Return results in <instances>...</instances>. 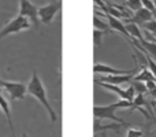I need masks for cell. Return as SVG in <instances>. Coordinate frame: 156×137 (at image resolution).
Here are the masks:
<instances>
[{
	"instance_id": "9a60e30c",
	"label": "cell",
	"mask_w": 156,
	"mask_h": 137,
	"mask_svg": "<svg viewBox=\"0 0 156 137\" xmlns=\"http://www.w3.org/2000/svg\"><path fill=\"white\" fill-rule=\"evenodd\" d=\"M121 126H122L121 124H116V125H114V124H111V125H100L99 122H97V119H96V121H94V133H97L99 130L100 132H104V130H107V129L118 130Z\"/></svg>"
},
{
	"instance_id": "e0dca14e",
	"label": "cell",
	"mask_w": 156,
	"mask_h": 137,
	"mask_svg": "<svg viewBox=\"0 0 156 137\" xmlns=\"http://www.w3.org/2000/svg\"><path fill=\"white\" fill-rule=\"evenodd\" d=\"M140 45H143L144 48L152 55V56L156 58V43H154V41H148V40L144 38V40L140 43Z\"/></svg>"
},
{
	"instance_id": "5bb4252c",
	"label": "cell",
	"mask_w": 156,
	"mask_h": 137,
	"mask_svg": "<svg viewBox=\"0 0 156 137\" xmlns=\"http://www.w3.org/2000/svg\"><path fill=\"white\" fill-rule=\"evenodd\" d=\"M133 81H155V77H154V74H152L151 71H149V69H144L141 73H138L136 77H133Z\"/></svg>"
},
{
	"instance_id": "277c9868",
	"label": "cell",
	"mask_w": 156,
	"mask_h": 137,
	"mask_svg": "<svg viewBox=\"0 0 156 137\" xmlns=\"http://www.w3.org/2000/svg\"><path fill=\"white\" fill-rule=\"evenodd\" d=\"M0 86L4 91H7L10 100H21L25 97V95L27 93V85H25L23 82H16V81H5L0 78Z\"/></svg>"
},
{
	"instance_id": "2e32d148",
	"label": "cell",
	"mask_w": 156,
	"mask_h": 137,
	"mask_svg": "<svg viewBox=\"0 0 156 137\" xmlns=\"http://www.w3.org/2000/svg\"><path fill=\"white\" fill-rule=\"evenodd\" d=\"M93 26H94V29L101 30V32H104V33L110 32V25L105 23V22H103V21H100L97 15L93 16Z\"/></svg>"
},
{
	"instance_id": "d6986e66",
	"label": "cell",
	"mask_w": 156,
	"mask_h": 137,
	"mask_svg": "<svg viewBox=\"0 0 156 137\" xmlns=\"http://www.w3.org/2000/svg\"><path fill=\"white\" fill-rule=\"evenodd\" d=\"M130 85L133 86V88L136 89V92H138V93L144 95L145 92H148V88H147V85L143 82V81H130Z\"/></svg>"
},
{
	"instance_id": "83f0119b",
	"label": "cell",
	"mask_w": 156,
	"mask_h": 137,
	"mask_svg": "<svg viewBox=\"0 0 156 137\" xmlns=\"http://www.w3.org/2000/svg\"><path fill=\"white\" fill-rule=\"evenodd\" d=\"M152 106H154V107H156V100H154V102H152Z\"/></svg>"
},
{
	"instance_id": "44dd1931",
	"label": "cell",
	"mask_w": 156,
	"mask_h": 137,
	"mask_svg": "<svg viewBox=\"0 0 156 137\" xmlns=\"http://www.w3.org/2000/svg\"><path fill=\"white\" fill-rule=\"evenodd\" d=\"M125 5L129 7L132 11H137V10H140V8L143 7L141 0H125Z\"/></svg>"
},
{
	"instance_id": "ba28073f",
	"label": "cell",
	"mask_w": 156,
	"mask_h": 137,
	"mask_svg": "<svg viewBox=\"0 0 156 137\" xmlns=\"http://www.w3.org/2000/svg\"><path fill=\"white\" fill-rule=\"evenodd\" d=\"M93 71L100 73V74H104V75H123V74H136L137 69L121 70V69L111 67V66L104 65V63H96V65L93 66Z\"/></svg>"
},
{
	"instance_id": "f1b7e54d",
	"label": "cell",
	"mask_w": 156,
	"mask_h": 137,
	"mask_svg": "<svg viewBox=\"0 0 156 137\" xmlns=\"http://www.w3.org/2000/svg\"><path fill=\"white\" fill-rule=\"evenodd\" d=\"M154 2V5H155V10H156V0H152Z\"/></svg>"
},
{
	"instance_id": "4316f807",
	"label": "cell",
	"mask_w": 156,
	"mask_h": 137,
	"mask_svg": "<svg viewBox=\"0 0 156 137\" xmlns=\"http://www.w3.org/2000/svg\"><path fill=\"white\" fill-rule=\"evenodd\" d=\"M100 135H101V137H108V136H107V133H104V132H101Z\"/></svg>"
},
{
	"instance_id": "603a6c76",
	"label": "cell",
	"mask_w": 156,
	"mask_h": 137,
	"mask_svg": "<svg viewBox=\"0 0 156 137\" xmlns=\"http://www.w3.org/2000/svg\"><path fill=\"white\" fill-rule=\"evenodd\" d=\"M144 132L141 129H137V128H132L129 126L127 128V132H126V137H143Z\"/></svg>"
},
{
	"instance_id": "f546056e",
	"label": "cell",
	"mask_w": 156,
	"mask_h": 137,
	"mask_svg": "<svg viewBox=\"0 0 156 137\" xmlns=\"http://www.w3.org/2000/svg\"><path fill=\"white\" fill-rule=\"evenodd\" d=\"M0 95H2V86H0Z\"/></svg>"
},
{
	"instance_id": "30bf717a",
	"label": "cell",
	"mask_w": 156,
	"mask_h": 137,
	"mask_svg": "<svg viewBox=\"0 0 156 137\" xmlns=\"http://www.w3.org/2000/svg\"><path fill=\"white\" fill-rule=\"evenodd\" d=\"M104 15L107 16L108 25H110V29L111 30H116V32L122 33L125 37H130L129 33H127V30H126V26H125V23L121 21V19L115 18V16H112V15H108V14H104Z\"/></svg>"
},
{
	"instance_id": "52a82bcc",
	"label": "cell",
	"mask_w": 156,
	"mask_h": 137,
	"mask_svg": "<svg viewBox=\"0 0 156 137\" xmlns=\"http://www.w3.org/2000/svg\"><path fill=\"white\" fill-rule=\"evenodd\" d=\"M151 19H154V14L151 13L149 10H147V8L141 7L140 10L134 11V14H133L130 18L127 19H123L126 23H134V25H141L143 26L144 23H147V22H149Z\"/></svg>"
},
{
	"instance_id": "9c48e42d",
	"label": "cell",
	"mask_w": 156,
	"mask_h": 137,
	"mask_svg": "<svg viewBox=\"0 0 156 137\" xmlns=\"http://www.w3.org/2000/svg\"><path fill=\"white\" fill-rule=\"evenodd\" d=\"M134 74H123V75H104L100 78V82H107L114 84V85H119V84H126L133 80Z\"/></svg>"
},
{
	"instance_id": "4fadbf2b",
	"label": "cell",
	"mask_w": 156,
	"mask_h": 137,
	"mask_svg": "<svg viewBox=\"0 0 156 137\" xmlns=\"http://www.w3.org/2000/svg\"><path fill=\"white\" fill-rule=\"evenodd\" d=\"M125 26H126L127 33H129V36L133 38V40H137V41H140V43L144 40L143 34H141V30H140V27H138L137 25H134V23H125Z\"/></svg>"
},
{
	"instance_id": "8fae6325",
	"label": "cell",
	"mask_w": 156,
	"mask_h": 137,
	"mask_svg": "<svg viewBox=\"0 0 156 137\" xmlns=\"http://www.w3.org/2000/svg\"><path fill=\"white\" fill-rule=\"evenodd\" d=\"M0 110L3 111V114L5 115L7 118V124L8 128H10V132L11 136L15 137V132H14V125H12V119H11V110H10V103L5 100V97L3 95H0Z\"/></svg>"
},
{
	"instance_id": "ac0fdd59",
	"label": "cell",
	"mask_w": 156,
	"mask_h": 137,
	"mask_svg": "<svg viewBox=\"0 0 156 137\" xmlns=\"http://www.w3.org/2000/svg\"><path fill=\"white\" fill-rule=\"evenodd\" d=\"M105 33L101 32V30H97L93 29V44H94V48H100L103 44V36Z\"/></svg>"
},
{
	"instance_id": "7402d4cb",
	"label": "cell",
	"mask_w": 156,
	"mask_h": 137,
	"mask_svg": "<svg viewBox=\"0 0 156 137\" xmlns=\"http://www.w3.org/2000/svg\"><path fill=\"white\" fill-rule=\"evenodd\" d=\"M145 56V60H147V69H149V71L154 74V77L156 78V63L155 60L152 59L151 56H148V55H144Z\"/></svg>"
},
{
	"instance_id": "ffe728a7",
	"label": "cell",
	"mask_w": 156,
	"mask_h": 137,
	"mask_svg": "<svg viewBox=\"0 0 156 137\" xmlns=\"http://www.w3.org/2000/svg\"><path fill=\"white\" fill-rule=\"evenodd\" d=\"M141 106H145V99H144V95L138 93L136 95V97L133 99V110H138V108H141ZM130 108V110H132Z\"/></svg>"
},
{
	"instance_id": "7c38bea8",
	"label": "cell",
	"mask_w": 156,
	"mask_h": 137,
	"mask_svg": "<svg viewBox=\"0 0 156 137\" xmlns=\"http://www.w3.org/2000/svg\"><path fill=\"white\" fill-rule=\"evenodd\" d=\"M100 86H103V88H105V89H108V91H112L114 93H116L121 99H125V100H127V93H126V89H122V88H119V85H114V84H107V82H97Z\"/></svg>"
},
{
	"instance_id": "8992f818",
	"label": "cell",
	"mask_w": 156,
	"mask_h": 137,
	"mask_svg": "<svg viewBox=\"0 0 156 137\" xmlns=\"http://www.w3.org/2000/svg\"><path fill=\"white\" fill-rule=\"evenodd\" d=\"M60 8H62V3L60 2L48 3V4L38 8V19H40L44 25H49L54 21L55 16H56V14L59 13Z\"/></svg>"
},
{
	"instance_id": "7a4b0ae2",
	"label": "cell",
	"mask_w": 156,
	"mask_h": 137,
	"mask_svg": "<svg viewBox=\"0 0 156 137\" xmlns=\"http://www.w3.org/2000/svg\"><path fill=\"white\" fill-rule=\"evenodd\" d=\"M132 107H133V102L121 99L119 102L112 103V104H108V106H94L93 114H94V117H96V119H111V121H114V122L121 124L122 126L129 128V124H127L126 121H123L122 118L116 117L115 113H116V110H119V108H132Z\"/></svg>"
},
{
	"instance_id": "d4e9b609",
	"label": "cell",
	"mask_w": 156,
	"mask_h": 137,
	"mask_svg": "<svg viewBox=\"0 0 156 137\" xmlns=\"http://www.w3.org/2000/svg\"><path fill=\"white\" fill-rule=\"evenodd\" d=\"M145 85H147V88H148V91H152V89H156V85H155V82H154V81H147V82H145Z\"/></svg>"
},
{
	"instance_id": "cb8c5ba5",
	"label": "cell",
	"mask_w": 156,
	"mask_h": 137,
	"mask_svg": "<svg viewBox=\"0 0 156 137\" xmlns=\"http://www.w3.org/2000/svg\"><path fill=\"white\" fill-rule=\"evenodd\" d=\"M143 27L145 30H148V32H151V33H154V34H156V21H155V19H151L149 22L144 23Z\"/></svg>"
},
{
	"instance_id": "5b68a950",
	"label": "cell",
	"mask_w": 156,
	"mask_h": 137,
	"mask_svg": "<svg viewBox=\"0 0 156 137\" xmlns=\"http://www.w3.org/2000/svg\"><path fill=\"white\" fill-rule=\"evenodd\" d=\"M18 15L25 16L30 21V23L37 29L38 27V8L30 0H19V13Z\"/></svg>"
},
{
	"instance_id": "6da1fadb",
	"label": "cell",
	"mask_w": 156,
	"mask_h": 137,
	"mask_svg": "<svg viewBox=\"0 0 156 137\" xmlns=\"http://www.w3.org/2000/svg\"><path fill=\"white\" fill-rule=\"evenodd\" d=\"M27 93H30L33 97H34V99H37L38 102L43 104V107L47 110L49 118H51V122H52V124H56V121H58L56 113H55L54 107H52L51 103H49L48 96H47L45 86H44L43 81H41V78L38 77V74H37V71H36V70H33L32 78H30L29 84H27Z\"/></svg>"
},
{
	"instance_id": "3957f363",
	"label": "cell",
	"mask_w": 156,
	"mask_h": 137,
	"mask_svg": "<svg viewBox=\"0 0 156 137\" xmlns=\"http://www.w3.org/2000/svg\"><path fill=\"white\" fill-rule=\"evenodd\" d=\"M30 26H32V23H30L29 19L25 18V16L16 15L14 19L7 22V23L4 25V27L0 30V40L8 34H14V33H19V32L30 29Z\"/></svg>"
},
{
	"instance_id": "484cf974",
	"label": "cell",
	"mask_w": 156,
	"mask_h": 137,
	"mask_svg": "<svg viewBox=\"0 0 156 137\" xmlns=\"http://www.w3.org/2000/svg\"><path fill=\"white\" fill-rule=\"evenodd\" d=\"M143 137H154V136H152V135H151V133H149V132H144Z\"/></svg>"
}]
</instances>
